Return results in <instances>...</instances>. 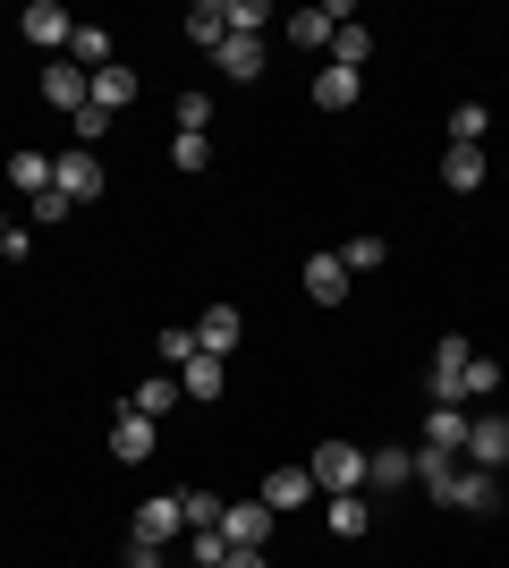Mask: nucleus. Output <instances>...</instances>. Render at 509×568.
<instances>
[{
  "label": "nucleus",
  "instance_id": "obj_1",
  "mask_svg": "<svg viewBox=\"0 0 509 568\" xmlns=\"http://www.w3.org/2000/svg\"><path fill=\"white\" fill-rule=\"evenodd\" d=\"M306 475H315L323 500H332V493H365V450H357V442H339V433H323L315 458H306Z\"/></svg>",
  "mask_w": 509,
  "mask_h": 568
},
{
  "label": "nucleus",
  "instance_id": "obj_2",
  "mask_svg": "<svg viewBox=\"0 0 509 568\" xmlns=\"http://www.w3.org/2000/svg\"><path fill=\"white\" fill-rule=\"evenodd\" d=\"M18 34H26L34 51H43V60H69V34H77V18L60 9V0H26V9H18Z\"/></svg>",
  "mask_w": 509,
  "mask_h": 568
},
{
  "label": "nucleus",
  "instance_id": "obj_3",
  "mask_svg": "<svg viewBox=\"0 0 509 568\" xmlns=\"http://www.w3.org/2000/svg\"><path fill=\"white\" fill-rule=\"evenodd\" d=\"M170 535H187V509H179V493L136 500V518H128V544H153V551H162Z\"/></svg>",
  "mask_w": 509,
  "mask_h": 568
},
{
  "label": "nucleus",
  "instance_id": "obj_4",
  "mask_svg": "<svg viewBox=\"0 0 509 568\" xmlns=\"http://www.w3.org/2000/svg\"><path fill=\"white\" fill-rule=\"evenodd\" d=\"M51 187L69 195V204H94V195H102V153H85V144L51 153Z\"/></svg>",
  "mask_w": 509,
  "mask_h": 568
},
{
  "label": "nucleus",
  "instance_id": "obj_5",
  "mask_svg": "<svg viewBox=\"0 0 509 568\" xmlns=\"http://www.w3.org/2000/svg\"><path fill=\"white\" fill-rule=\"evenodd\" d=\"M221 544L230 551H264L272 544V509L264 500H221Z\"/></svg>",
  "mask_w": 509,
  "mask_h": 568
},
{
  "label": "nucleus",
  "instance_id": "obj_6",
  "mask_svg": "<svg viewBox=\"0 0 509 568\" xmlns=\"http://www.w3.org/2000/svg\"><path fill=\"white\" fill-rule=\"evenodd\" d=\"M467 356H476V348H467L459 332L434 348V382H425V390H434V407H459V399H467Z\"/></svg>",
  "mask_w": 509,
  "mask_h": 568
},
{
  "label": "nucleus",
  "instance_id": "obj_7",
  "mask_svg": "<svg viewBox=\"0 0 509 568\" xmlns=\"http://www.w3.org/2000/svg\"><path fill=\"white\" fill-rule=\"evenodd\" d=\"M467 467H485V475H501V467H509V416H501V407L467 425Z\"/></svg>",
  "mask_w": 509,
  "mask_h": 568
},
{
  "label": "nucleus",
  "instance_id": "obj_8",
  "mask_svg": "<svg viewBox=\"0 0 509 568\" xmlns=\"http://www.w3.org/2000/svg\"><path fill=\"white\" fill-rule=\"evenodd\" d=\"M255 500H264L272 518H289V509H306V500H315V475H306V467H272Z\"/></svg>",
  "mask_w": 509,
  "mask_h": 568
},
{
  "label": "nucleus",
  "instance_id": "obj_9",
  "mask_svg": "<svg viewBox=\"0 0 509 568\" xmlns=\"http://www.w3.org/2000/svg\"><path fill=\"white\" fill-rule=\"evenodd\" d=\"M501 500V475H485V467H450V493H441V509H492Z\"/></svg>",
  "mask_w": 509,
  "mask_h": 568
},
{
  "label": "nucleus",
  "instance_id": "obj_10",
  "mask_svg": "<svg viewBox=\"0 0 509 568\" xmlns=\"http://www.w3.org/2000/svg\"><path fill=\"white\" fill-rule=\"evenodd\" d=\"M399 484H416V450H399V442L365 450V493H399Z\"/></svg>",
  "mask_w": 509,
  "mask_h": 568
},
{
  "label": "nucleus",
  "instance_id": "obj_11",
  "mask_svg": "<svg viewBox=\"0 0 509 568\" xmlns=\"http://www.w3.org/2000/svg\"><path fill=\"white\" fill-rule=\"evenodd\" d=\"M85 102L120 119L128 102H136V69H128V60H111V69H94V77H85Z\"/></svg>",
  "mask_w": 509,
  "mask_h": 568
},
{
  "label": "nucleus",
  "instance_id": "obj_12",
  "mask_svg": "<svg viewBox=\"0 0 509 568\" xmlns=\"http://www.w3.org/2000/svg\"><path fill=\"white\" fill-rule=\"evenodd\" d=\"M153 442H162V425H153V416H136V407H120V425H111V458H120V467H136V458H153Z\"/></svg>",
  "mask_w": 509,
  "mask_h": 568
},
{
  "label": "nucleus",
  "instance_id": "obj_13",
  "mask_svg": "<svg viewBox=\"0 0 509 568\" xmlns=\"http://www.w3.org/2000/svg\"><path fill=\"white\" fill-rule=\"evenodd\" d=\"M348 281H357V272L339 263V246H323V255H306V297H323V306H339V297H348Z\"/></svg>",
  "mask_w": 509,
  "mask_h": 568
},
{
  "label": "nucleus",
  "instance_id": "obj_14",
  "mask_svg": "<svg viewBox=\"0 0 509 568\" xmlns=\"http://www.w3.org/2000/svg\"><path fill=\"white\" fill-rule=\"evenodd\" d=\"M43 102L51 111H85V69H77V60H43Z\"/></svg>",
  "mask_w": 509,
  "mask_h": 568
},
{
  "label": "nucleus",
  "instance_id": "obj_15",
  "mask_svg": "<svg viewBox=\"0 0 509 568\" xmlns=\"http://www.w3.org/2000/svg\"><path fill=\"white\" fill-rule=\"evenodd\" d=\"M195 348L230 365V348H238V306H204V314H195Z\"/></svg>",
  "mask_w": 509,
  "mask_h": 568
},
{
  "label": "nucleus",
  "instance_id": "obj_16",
  "mask_svg": "<svg viewBox=\"0 0 509 568\" xmlns=\"http://www.w3.org/2000/svg\"><path fill=\"white\" fill-rule=\"evenodd\" d=\"M416 450L467 458V416H459V407H425V442H416Z\"/></svg>",
  "mask_w": 509,
  "mask_h": 568
},
{
  "label": "nucleus",
  "instance_id": "obj_17",
  "mask_svg": "<svg viewBox=\"0 0 509 568\" xmlns=\"http://www.w3.org/2000/svg\"><path fill=\"white\" fill-rule=\"evenodd\" d=\"M213 69L230 77V85H246V77H264V34H230V43L213 51Z\"/></svg>",
  "mask_w": 509,
  "mask_h": 568
},
{
  "label": "nucleus",
  "instance_id": "obj_18",
  "mask_svg": "<svg viewBox=\"0 0 509 568\" xmlns=\"http://www.w3.org/2000/svg\"><path fill=\"white\" fill-rule=\"evenodd\" d=\"M315 102H323V111H348V102H365V69H339V60H323Z\"/></svg>",
  "mask_w": 509,
  "mask_h": 568
},
{
  "label": "nucleus",
  "instance_id": "obj_19",
  "mask_svg": "<svg viewBox=\"0 0 509 568\" xmlns=\"http://www.w3.org/2000/svg\"><path fill=\"white\" fill-rule=\"evenodd\" d=\"M485 153H476V144H450V153H441V187H450V195H476V187H485Z\"/></svg>",
  "mask_w": 509,
  "mask_h": 568
},
{
  "label": "nucleus",
  "instance_id": "obj_20",
  "mask_svg": "<svg viewBox=\"0 0 509 568\" xmlns=\"http://www.w3.org/2000/svg\"><path fill=\"white\" fill-rule=\"evenodd\" d=\"M281 34H289L297 51H332L339 18H332V9H297V18H281Z\"/></svg>",
  "mask_w": 509,
  "mask_h": 568
},
{
  "label": "nucleus",
  "instance_id": "obj_21",
  "mask_svg": "<svg viewBox=\"0 0 509 568\" xmlns=\"http://www.w3.org/2000/svg\"><path fill=\"white\" fill-rule=\"evenodd\" d=\"M187 43H204V51L230 43V0H195L187 9Z\"/></svg>",
  "mask_w": 509,
  "mask_h": 568
},
{
  "label": "nucleus",
  "instance_id": "obj_22",
  "mask_svg": "<svg viewBox=\"0 0 509 568\" xmlns=\"http://www.w3.org/2000/svg\"><path fill=\"white\" fill-rule=\"evenodd\" d=\"M0 170H9V187H18L26 204H34V195L51 187V153H34V144H26V153H9V162H0Z\"/></svg>",
  "mask_w": 509,
  "mask_h": 568
},
{
  "label": "nucleus",
  "instance_id": "obj_23",
  "mask_svg": "<svg viewBox=\"0 0 509 568\" xmlns=\"http://www.w3.org/2000/svg\"><path fill=\"white\" fill-rule=\"evenodd\" d=\"M179 399H187V390H179V374H153V382H136V390H128V407H136V416H153V425H162Z\"/></svg>",
  "mask_w": 509,
  "mask_h": 568
},
{
  "label": "nucleus",
  "instance_id": "obj_24",
  "mask_svg": "<svg viewBox=\"0 0 509 568\" xmlns=\"http://www.w3.org/2000/svg\"><path fill=\"white\" fill-rule=\"evenodd\" d=\"M221 382H230V374H221V356H204V348L179 365V390H187V399H204V407L221 399Z\"/></svg>",
  "mask_w": 509,
  "mask_h": 568
},
{
  "label": "nucleus",
  "instance_id": "obj_25",
  "mask_svg": "<svg viewBox=\"0 0 509 568\" xmlns=\"http://www.w3.org/2000/svg\"><path fill=\"white\" fill-rule=\"evenodd\" d=\"M323 518H332V535H348V544H357L365 526H374V500H365V493H332V500H323Z\"/></svg>",
  "mask_w": 509,
  "mask_h": 568
},
{
  "label": "nucleus",
  "instance_id": "obj_26",
  "mask_svg": "<svg viewBox=\"0 0 509 568\" xmlns=\"http://www.w3.org/2000/svg\"><path fill=\"white\" fill-rule=\"evenodd\" d=\"M69 60H77L85 77H94V69H111L120 51H111V34H102V26H77V34H69Z\"/></svg>",
  "mask_w": 509,
  "mask_h": 568
},
{
  "label": "nucleus",
  "instance_id": "obj_27",
  "mask_svg": "<svg viewBox=\"0 0 509 568\" xmlns=\"http://www.w3.org/2000/svg\"><path fill=\"white\" fill-rule=\"evenodd\" d=\"M323 60H339V69H365V60H374V34H365V26L348 18V26L332 34V51H323Z\"/></svg>",
  "mask_w": 509,
  "mask_h": 568
},
{
  "label": "nucleus",
  "instance_id": "obj_28",
  "mask_svg": "<svg viewBox=\"0 0 509 568\" xmlns=\"http://www.w3.org/2000/svg\"><path fill=\"white\" fill-rule=\"evenodd\" d=\"M485 136H492V111L485 102H459V111H450V144H476V153H485Z\"/></svg>",
  "mask_w": 509,
  "mask_h": 568
},
{
  "label": "nucleus",
  "instance_id": "obj_29",
  "mask_svg": "<svg viewBox=\"0 0 509 568\" xmlns=\"http://www.w3.org/2000/svg\"><path fill=\"white\" fill-rule=\"evenodd\" d=\"M187 568H230V544H221V526H195V535H187Z\"/></svg>",
  "mask_w": 509,
  "mask_h": 568
},
{
  "label": "nucleus",
  "instance_id": "obj_30",
  "mask_svg": "<svg viewBox=\"0 0 509 568\" xmlns=\"http://www.w3.org/2000/svg\"><path fill=\"white\" fill-rule=\"evenodd\" d=\"M339 263H348V272H383V263H390V246H383L374 230H365V237H348V246H339Z\"/></svg>",
  "mask_w": 509,
  "mask_h": 568
},
{
  "label": "nucleus",
  "instance_id": "obj_31",
  "mask_svg": "<svg viewBox=\"0 0 509 568\" xmlns=\"http://www.w3.org/2000/svg\"><path fill=\"white\" fill-rule=\"evenodd\" d=\"M179 136H213V94H179Z\"/></svg>",
  "mask_w": 509,
  "mask_h": 568
},
{
  "label": "nucleus",
  "instance_id": "obj_32",
  "mask_svg": "<svg viewBox=\"0 0 509 568\" xmlns=\"http://www.w3.org/2000/svg\"><path fill=\"white\" fill-rule=\"evenodd\" d=\"M450 467H459V458H441V450H416V484H425V493H450Z\"/></svg>",
  "mask_w": 509,
  "mask_h": 568
},
{
  "label": "nucleus",
  "instance_id": "obj_33",
  "mask_svg": "<svg viewBox=\"0 0 509 568\" xmlns=\"http://www.w3.org/2000/svg\"><path fill=\"white\" fill-rule=\"evenodd\" d=\"M170 162L179 170H213V136H170Z\"/></svg>",
  "mask_w": 509,
  "mask_h": 568
},
{
  "label": "nucleus",
  "instance_id": "obj_34",
  "mask_svg": "<svg viewBox=\"0 0 509 568\" xmlns=\"http://www.w3.org/2000/svg\"><path fill=\"white\" fill-rule=\"evenodd\" d=\"M501 390V365L492 356H467V399H492Z\"/></svg>",
  "mask_w": 509,
  "mask_h": 568
},
{
  "label": "nucleus",
  "instance_id": "obj_35",
  "mask_svg": "<svg viewBox=\"0 0 509 568\" xmlns=\"http://www.w3.org/2000/svg\"><path fill=\"white\" fill-rule=\"evenodd\" d=\"M179 509H187V535L195 526H221V493H179Z\"/></svg>",
  "mask_w": 509,
  "mask_h": 568
},
{
  "label": "nucleus",
  "instance_id": "obj_36",
  "mask_svg": "<svg viewBox=\"0 0 509 568\" xmlns=\"http://www.w3.org/2000/svg\"><path fill=\"white\" fill-rule=\"evenodd\" d=\"M264 26H272L264 0H230V34H264Z\"/></svg>",
  "mask_w": 509,
  "mask_h": 568
},
{
  "label": "nucleus",
  "instance_id": "obj_37",
  "mask_svg": "<svg viewBox=\"0 0 509 568\" xmlns=\"http://www.w3.org/2000/svg\"><path fill=\"white\" fill-rule=\"evenodd\" d=\"M77 213V204H69V195H60V187H43V195H34V230H60V221H69Z\"/></svg>",
  "mask_w": 509,
  "mask_h": 568
},
{
  "label": "nucleus",
  "instance_id": "obj_38",
  "mask_svg": "<svg viewBox=\"0 0 509 568\" xmlns=\"http://www.w3.org/2000/svg\"><path fill=\"white\" fill-rule=\"evenodd\" d=\"M102 128H111V111H94V102H85V111H77V144L94 153V144H102Z\"/></svg>",
  "mask_w": 509,
  "mask_h": 568
},
{
  "label": "nucleus",
  "instance_id": "obj_39",
  "mask_svg": "<svg viewBox=\"0 0 509 568\" xmlns=\"http://www.w3.org/2000/svg\"><path fill=\"white\" fill-rule=\"evenodd\" d=\"M162 356H170V365H187V356H195V332H187V323H170V332H162Z\"/></svg>",
  "mask_w": 509,
  "mask_h": 568
},
{
  "label": "nucleus",
  "instance_id": "obj_40",
  "mask_svg": "<svg viewBox=\"0 0 509 568\" xmlns=\"http://www.w3.org/2000/svg\"><path fill=\"white\" fill-rule=\"evenodd\" d=\"M128 568H170V560H162L153 544H128Z\"/></svg>",
  "mask_w": 509,
  "mask_h": 568
},
{
  "label": "nucleus",
  "instance_id": "obj_41",
  "mask_svg": "<svg viewBox=\"0 0 509 568\" xmlns=\"http://www.w3.org/2000/svg\"><path fill=\"white\" fill-rule=\"evenodd\" d=\"M230 568H272V560H264V551H230Z\"/></svg>",
  "mask_w": 509,
  "mask_h": 568
},
{
  "label": "nucleus",
  "instance_id": "obj_42",
  "mask_svg": "<svg viewBox=\"0 0 509 568\" xmlns=\"http://www.w3.org/2000/svg\"><path fill=\"white\" fill-rule=\"evenodd\" d=\"M0 237H9V221H0Z\"/></svg>",
  "mask_w": 509,
  "mask_h": 568
}]
</instances>
